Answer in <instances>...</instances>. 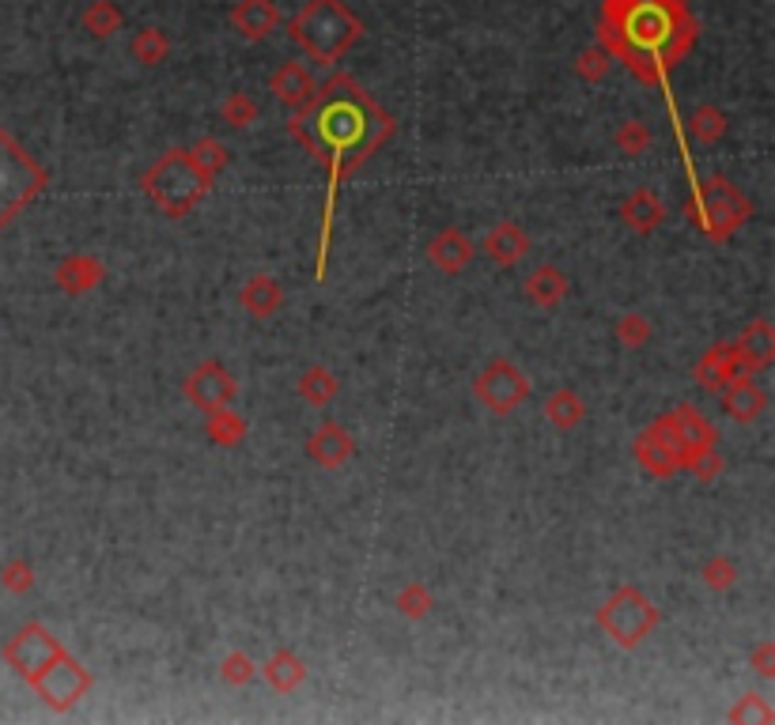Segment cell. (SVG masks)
<instances>
[{"instance_id":"6da1fadb","label":"cell","mask_w":775,"mask_h":725,"mask_svg":"<svg viewBox=\"0 0 775 725\" xmlns=\"http://www.w3.org/2000/svg\"><path fill=\"white\" fill-rule=\"evenodd\" d=\"M288 136H295V140L311 151L314 163L326 167L329 174L326 208H322L318 261H314V280H322L326 276V261H329V242H334V219H337L334 212H337L340 185L394 136V117L374 102V95L360 80L337 72L334 80L314 88L306 106L292 110V117H288Z\"/></svg>"},{"instance_id":"7a4b0ae2","label":"cell","mask_w":775,"mask_h":725,"mask_svg":"<svg viewBox=\"0 0 775 725\" xmlns=\"http://www.w3.org/2000/svg\"><path fill=\"white\" fill-rule=\"evenodd\" d=\"M696 27L688 0H606L598 23V46L613 61H625L628 72L647 88L670 95V76L693 54Z\"/></svg>"},{"instance_id":"3957f363","label":"cell","mask_w":775,"mask_h":725,"mask_svg":"<svg viewBox=\"0 0 775 725\" xmlns=\"http://www.w3.org/2000/svg\"><path fill=\"white\" fill-rule=\"evenodd\" d=\"M4 661L27 680L42 703L61 714L72 711V706L91 692V684H96L91 672L42 624H27L15 631L4 646Z\"/></svg>"},{"instance_id":"277c9868","label":"cell","mask_w":775,"mask_h":725,"mask_svg":"<svg viewBox=\"0 0 775 725\" xmlns=\"http://www.w3.org/2000/svg\"><path fill=\"white\" fill-rule=\"evenodd\" d=\"M288 34L314 65H337L363 38V23L340 0H306L288 20Z\"/></svg>"},{"instance_id":"5b68a950","label":"cell","mask_w":775,"mask_h":725,"mask_svg":"<svg viewBox=\"0 0 775 725\" xmlns=\"http://www.w3.org/2000/svg\"><path fill=\"white\" fill-rule=\"evenodd\" d=\"M212 182H216V178L190 156V148H170L144 170L141 190L148 193V201L156 204L164 216L182 219L209 197Z\"/></svg>"},{"instance_id":"8992f818","label":"cell","mask_w":775,"mask_h":725,"mask_svg":"<svg viewBox=\"0 0 775 725\" xmlns=\"http://www.w3.org/2000/svg\"><path fill=\"white\" fill-rule=\"evenodd\" d=\"M749 216H753V204L730 178L715 174L708 182H693V197L685 201V219L704 238L727 242Z\"/></svg>"},{"instance_id":"52a82bcc","label":"cell","mask_w":775,"mask_h":725,"mask_svg":"<svg viewBox=\"0 0 775 725\" xmlns=\"http://www.w3.org/2000/svg\"><path fill=\"white\" fill-rule=\"evenodd\" d=\"M49 174L27 156L20 140L0 129V231L46 190Z\"/></svg>"},{"instance_id":"ba28073f","label":"cell","mask_w":775,"mask_h":725,"mask_svg":"<svg viewBox=\"0 0 775 725\" xmlns=\"http://www.w3.org/2000/svg\"><path fill=\"white\" fill-rule=\"evenodd\" d=\"M659 609L651 597H643L640 586H620L609 593V601L598 609V627L606 631L617 646L636 650L651 638V631L659 627Z\"/></svg>"},{"instance_id":"9c48e42d","label":"cell","mask_w":775,"mask_h":725,"mask_svg":"<svg viewBox=\"0 0 775 725\" xmlns=\"http://www.w3.org/2000/svg\"><path fill=\"white\" fill-rule=\"evenodd\" d=\"M636 462L643 465V473L659 476V480H670V476L685 468V439H681L674 412L659 416V420L647 423L640 431V439H636Z\"/></svg>"},{"instance_id":"30bf717a","label":"cell","mask_w":775,"mask_h":725,"mask_svg":"<svg viewBox=\"0 0 775 725\" xmlns=\"http://www.w3.org/2000/svg\"><path fill=\"white\" fill-rule=\"evenodd\" d=\"M473 394L488 412L510 416L526 397H530V378H526L510 360H496L473 378Z\"/></svg>"},{"instance_id":"8fae6325","label":"cell","mask_w":775,"mask_h":725,"mask_svg":"<svg viewBox=\"0 0 775 725\" xmlns=\"http://www.w3.org/2000/svg\"><path fill=\"white\" fill-rule=\"evenodd\" d=\"M674 420L681 428V439H685V468L696 476V480H715L719 473V454H715V428L696 412L693 405H677L674 408Z\"/></svg>"},{"instance_id":"7c38bea8","label":"cell","mask_w":775,"mask_h":725,"mask_svg":"<svg viewBox=\"0 0 775 725\" xmlns=\"http://www.w3.org/2000/svg\"><path fill=\"white\" fill-rule=\"evenodd\" d=\"M235 378L224 371L216 360H204L190 371V378L182 382V394L193 408L201 412H216V408H227L235 400Z\"/></svg>"},{"instance_id":"4fadbf2b","label":"cell","mask_w":775,"mask_h":725,"mask_svg":"<svg viewBox=\"0 0 775 725\" xmlns=\"http://www.w3.org/2000/svg\"><path fill=\"white\" fill-rule=\"evenodd\" d=\"M352 454H356L352 434L334 420L318 423V428L311 431V439H306V457L318 468H340Z\"/></svg>"},{"instance_id":"5bb4252c","label":"cell","mask_w":775,"mask_h":725,"mask_svg":"<svg viewBox=\"0 0 775 725\" xmlns=\"http://www.w3.org/2000/svg\"><path fill=\"white\" fill-rule=\"evenodd\" d=\"M620 219H625V227H632L636 235H651L659 231L662 219H666V204H662V197L651 185H636L625 197V204H620Z\"/></svg>"},{"instance_id":"9a60e30c","label":"cell","mask_w":775,"mask_h":725,"mask_svg":"<svg viewBox=\"0 0 775 725\" xmlns=\"http://www.w3.org/2000/svg\"><path fill=\"white\" fill-rule=\"evenodd\" d=\"M232 27L246 42H261L280 27V8L277 0H238L232 8Z\"/></svg>"},{"instance_id":"2e32d148","label":"cell","mask_w":775,"mask_h":725,"mask_svg":"<svg viewBox=\"0 0 775 725\" xmlns=\"http://www.w3.org/2000/svg\"><path fill=\"white\" fill-rule=\"evenodd\" d=\"M106 276V264H102L96 253H68V258L54 269V280L65 295H83L91 287L102 284Z\"/></svg>"},{"instance_id":"e0dca14e","label":"cell","mask_w":775,"mask_h":725,"mask_svg":"<svg viewBox=\"0 0 775 725\" xmlns=\"http://www.w3.org/2000/svg\"><path fill=\"white\" fill-rule=\"evenodd\" d=\"M269 91L277 95L280 106H288V110H300L311 102L314 95V76H311V68L300 65V61H284L272 72V80H269Z\"/></svg>"},{"instance_id":"ac0fdd59","label":"cell","mask_w":775,"mask_h":725,"mask_svg":"<svg viewBox=\"0 0 775 725\" xmlns=\"http://www.w3.org/2000/svg\"><path fill=\"white\" fill-rule=\"evenodd\" d=\"M722 394H727L722 397V405H727V412L734 416L738 423H753L756 416L764 412V405H768V394L749 378V371L734 374V378L722 386Z\"/></svg>"},{"instance_id":"d6986e66","label":"cell","mask_w":775,"mask_h":725,"mask_svg":"<svg viewBox=\"0 0 775 725\" xmlns=\"http://www.w3.org/2000/svg\"><path fill=\"white\" fill-rule=\"evenodd\" d=\"M428 261L436 264L439 272H447V276H458V272H465V264L473 261V242L458 231V227H447V231H439L428 242Z\"/></svg>"},{"instance_id":"ffe728a7","label":"cell","mask_w":775,"mask_h":725,"mask_svg":"<svg viewBox=\"0 0 775 725\" xmlns=\"http://www.w3.org/2000/svg\"><path fill=\"white\" fill-rule=\"evenodd\" d=\"M484 253H488L496 264H504V269H510V264H518L526 258V250H530V238H526L523 227L515 224V219H499L496 227H492L488 235H484Z\"/></svg>"},{"instance_id":"44dd1931","label":"cell","mask_w":775,"mask_h":725,"mask_svg":"<svg viewBox=\"0 0 775 725\" xmlns=\"http://www.w3.org/2000/svg\"><path fill=\"white\" fill-rule=\"evenodd\" d=\"M738 355H742V366L749 374L753 371H764L772 360H775V329L768 318H756L742 337L734 340Z\"/></svg>"},{"instance_id":"7402d4cb","label":"cell","mask_w":775,"mask_h":725,"mask_svg":"<svg viewBox=\"0 0 775 725\" xmlns=\"http://www.w3.org/2000/svg\"><path fill=\"white\" fill-rule=\"evenodd\" d=\"M238 306H243L250 318H272V314L284 306V292H280V284L269 272H254L243 284V292H238Z\"/></svg>"},{"instance_id":"603a6c76","label":"cell","mask_w":775,"mask_h":725,"mask_svg":"<svg viewBox=\"0 0 775 725\" xmlns=\"http://www.w3.org/2000/svg\"><path fill=\"white\" fill-rule=\"evenodd\" d=\"M742 355H738L734 344H715L708 348V355L700 360L696 366V382H700L704 389H722L734 374H742Z\"/></svg>"},{"instance_id":"cb8c5ba5","label":"cell","mask_w":775,"mask_h":725,"mask_svg":"<svg viewBox=\"0 0 775 725\" xmlns=\"http://www.w3.org/2000/svg\"><path fill=\"white\" fill-rule=\"evenodd\" d=\"M523 292L533 306H541V310H557L568 295V276L557 264H541V269H533L530 276H526Z\"/></svg>"},{"instance_id":"d4e9b609","label":"cell","mask_w":775,"mask_h":725,"mask_svg":"<svg viewBox=\"0 0 775 725\" xmlns=\"http://www.w3.org/2000/svg\"><path fill=\"white\" fill-rule=\"evenodd\" d=\"M261 677L269 680L272 692L288 695V692H295V688H300L303 680H306V665H303L300 654H292V650H277L266 665H261Z\"/></svg>"},{"instance_id":"484cf974","label":"cell","mask_w":775,"mask_h":725,"mask_svg":"<svg viewBox=\"0 0 775 725\" xmlns=\"http://www.w3.org/2000/svg\"><path fill=\"white\" fill-rule=\"evenodd\" d=\"M209 420H204V434H209V442L212 446H224V450H232L238 446V442L246 439V420L238 412H232V405L227 408H216V412H204Z\"/></svg>"},{"instance_id":"4316f807","label":"cell","mask_w":775,"mask_h":725,"mask_svg":"<svg viewBox=\"0 0 775 725\" xmlns=\"http://www.w3.org/2000/svg\"><path fill=\"white\" fill-rule=\"evenodd\" d=\"M337 374L329 371V366H322V363H314V366H306L303 371V378H300V397L306 400V405H314V408H322V405H329V400L337 397Z\"/></svg>"},{"instance_id":"83f0119b","label":"cell","mask_w":775,"mask_h":725,"mask_svg":"<svg viewBox=\"0 0 775 725\" xmlns=\"http://www.w3.org/2000/svg\"><path fill=\"white\" fill-rule=\"evenodd\" d=\"M544 416H549V423L557 431H572L586 416V408H583V400H579L575 389H557V394L549 397V405H544Z\"/></svg>"},{"instance_id":"f1b7e54d","label":"cell","mask_w":775,"mask_h":725,"mask_svg":"<svg viewBox=\"0 0 775 725\" xmlns=\"http://www.w3.org/2000/svg\"><path fill=\"white\" fill-rule=\"evenodd\" d=\"M722 133H727V114H722L719 106H711V102H704V106L688 117V136H693L696 144H715L722 140Z\"/></svg>"},{"instance_id":"f546056e","label":"cell","mask_w":775,"mask_h":725,"mask_svg":"<svg viewBox=\"0 0 775 725\" xmlns=\"http://www.w3.org/2000/svg\"><path fill=\"white\" fill-rule=\"evenodd\" d=\"M130 54H133L141 65L156 68V65H164V61H167V54H170V38H167V34L159 31V27H144V31L133 38Z\"/></svg>"},{"instance_id":"4dcf8cb0","label":"cell","mask_w":775,"mask_h":725,"mask_svg":"<svg viewBox=\"0 0 775 725\" xmlns=\"http://www.w3.org/2000/svg\"><path fill=\"white\" fill-rule=\"evenodd\" d=\"M125 23V15H122V8L117 4H110V0H96V4L83 12V27H88L96 38H110L117 27Z\"/></svg>"},{"instance_id":"1f68e13d","label":"cell","mask_w":775,"mask_h":725,"mask_svg":"<svg viewBox=\"0 0 775 725\" xmlns=\"http://www.w3.org/2000/svg\"><path fill=\"white\" fill-rule=\"evenodd\" d=\"M431 604H436V601H431V590L420 582V578H413V582L402 586L394 609L402 612L405 620H420V616H428V612H431Z\"/></svg>"},{"instance_id":"d6a6232c","label":"cell","mask_w":775,"mask_h":725,"mask_svg":"<svg viewBox=\"0 0 775 725\" xmlns=\"http://www.w3.org/2000/svg\"><path fill=\"white\" fill-rule=\"evenodd\" d=\"M220 117H224L232 129H250V125L258 122V102L246 95V91H235V95L224 99V106H220Z\"/></svg>"},{"instance_id":"836d02e7","label":"cell","mask_w":775,"mask_h":725,"mask_svg":"<svg viewBox=\"0 0 775 725\" xmlns=\"http://www.w3.org/2000/svg\"><path fill=\"white\" fill-rule=\"evenodd\" d=\"M738 582V563L727 556H715L704 563V586L708 590H730Z\"/></svg>"},{"instance_id":"e575fe53","label":"cell","mask_w":775,"mask_h":725,"mask_svg":"<svg viewBox=\"0 0 775 725\" xmlns=\"http://www.w3.org/2000/svg\"><path fill=\"white\" fill-rule=\"evenodd\" d=\"M617 340L625 348H643L647 340H651V321L643 318V314H625V318L617 321Z\"/></svg>"},{"instance_id":"d590c367","label":"cell","mask_w":775,"mask_h":725,"mask_svg":"<svg viewBox=\"0 0 775 725\" xmlns=\"http://www.w3.org/2000/svg\"><path fill=\"white\" fill-rule=\"evenodd\" d=\"M190 156L198 159V163H201L204 170H209L212 178H216L220 170L227 167V148H224V144H220V140H212V136H204V140L193 144Z\"/></svg>"},{"instance_id":"8d00e7d4","label":"cell","mask_w":775,"mask_h":725,"mask_svg":"<svg viewBox=\"0 0 775 725\" xmlns=\"http://www.w3.org/2000/svg\"><path fill=\"white\" fill-rule=\"evenodd\" d=\"M609 65H613V57L606 54V46H591V49H583V54H579V76H583L586 83L606 80Z\"/></svg>"},{"instance_id":"74e56055","label":"cell","mask_w":775,"mask_h":725,"mask_svg":"<svg viewBox=\"0 0 775 725\" xmlns=\"http://www.w3.org/2000/svg\"><path fill=\"white\" fill-rule=\"evenodd\" d=\"M613 140H617V148L625 151V156L636 159V156H643V151H647V140H651V133H647L643 122H625Z\"/></svg>"},{"instance_id":"f35d334b","label":"cell","mask_w":775,"mask_h":725,"mask_svg":"<svg viewBox=\"0 0 775 725\" xmlns=\"http://www.w3.org/2000/svg\"><path fill=\"white\" fill-rule=\"evenodd\" d=\"M258 677V665H254L246 654H227L224 658V680L227 684H235V688H243V684H250V680Z\"/></svg>"},{"instance_id":"ab89813d","label":"cell","mask_w":775,"mask_h":725,"mask_svg":"<svg viewBox=\"0 0 775 725\" xmlns=\"http://www.w3.org/2000/svg\"><path fill=\"white\" fill-rule=\"evenodd\" d=\"M0 582H4L12 593H31V586H34L31 563H27V559H12L4 570H0Z\"/></svg>"},{"instance_id":"60d3db41","label":"cell","mask_w":775,"mask_h":725,"mask_svg":"<svg viewBox=\"0 0 775 725\" xmlns=\"http://www.w3.org/2000/svg\"><path fill=\"white\" fill-rule=\"evenodd\" d=\"M749 722V718H761V722H775V711L768 703H764L761 695H745L742 703L734 706V711H730V722Z\"/></svg>"},{"instance_id":"b9f144b4","label":"cell","mask_w":775,"mask_h":725,"mask_svg":"<svg viewBox=\"0 0 775 725\" xmlns=\"http://www.w3.org/2000/svg\"><path fill=\"white\" fill-rule=\"evenodd\" d=\"M772 658H775V643H761V646H756L753 665H756V672H761V677H772V672H775Z\"/></svg>"}]
</instances>
